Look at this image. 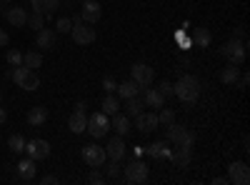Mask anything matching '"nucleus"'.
<instances>
[{
  "instance_id": "1",
  "label": "nucleus",
  "mask_w": 250,
  "mask_h": 185,
  "mask_svg": "<svg viewBox=\"0 0 250 185\" xmlns=\"http://www.w3.org/2000/svg\"><path fill=\"white\" fill-rule=\"evenodd\" d=\"M173 93L185 103V105H193V103L200 98V80L195 75H183L173 85Z\"/></svg>"
},
{
  "instance_id": "2",
  "label": "nucleus",
  "mask_w": 250,
  "mask_h": 185,
  "mask_svg": "<svg viewBox=\"0 0 250 185\" xmlns=\"http://www.w3.org/2000/svg\"><path fill=\"white\" fill-rule=\"evenodd\" d=\"M165 140L175 143V148L193 150V145H195V133L188 130V128H183V125H175V123H170L168 130H165Z\"/></svg>"
},
{
  "instance_id": "3",
  "label": "nucleus",
  "mask_w": 250,
  "mask_h": 185,
  "mask_svg": "<svg viewBox=\"0 0 250 185\" xmlns=\"http://www.w3.org/2000/svg\"><path fill=\"white\" fill-rule=\"evenodd\" d=\"M10 78L15 80V85H18V88H23V90H38V88H40V78H38V73L30 70V68H25V65H18V68L10 73Z\"/></svg>"
},
{
  "instance_id": "4",
  "label": "nucleus",
  "mask_w": 250,
  "mask_h": 185,
  "mask_svg": "<svg viewBox=\"0 0 250 185\" xmlns=\"http://www.w3.org/2000/svg\"><path fill=\"white\" fill-rule=\"evenodd\" d=\"M220 55L228 60V63H233V65H240L243 60H245V43L243 40H238V38H233V40H228V43L220 48Z\"/></svg>"
},
{
  "instance_id": "5",
  "label": "nucleus",
  "mask_w": 250,
  "mask_h": 185,
  "mask_svg": "<svg viewBox=\"0 0 250 185\" xmlns=\"http://www.w3.org/2000/svg\"><path fill=\"white\" fill-rule=\"evenodd\" d=\"M123 180L125 183H145L148 180V165H145L143 160L133 158L128 165L123 168Z\"/></svg>"
},
{
  "instance_id": "6",
  "label": "nucleus",
  "mask_w": 250,
  "mask_h": 185,
  "mask_svg": "<svg viewBox=\"0 0 250 185\" xmlns=\"http://www.w3.org/2000/svg\"><path fill=\"white\" fill-rule=\"evenodd\" d=\"M95 140L98 138H105L108 135V130H110V120H108V115L105 113H93L90 118H88V128H85Z\"/></svg>"
},
{
  "instance_id": "7",
  "label": "nucleus",
  "mask_w": 250,
  "mask_h": 185,
  "mask_svg": "<svg viewBox=\"0 0 250 185\" xmlns=\"http://www.w3.org/2000/svg\"><path fill=\"white\" fill-rule=\"evenodd\" d=\"M228 180H230V185H248L250 183V168H248V163H243V160L230 163V168H228Z\"/></svg>"
},
{
  "instance_id": "8",
  "label": "nucleus",
  "mask_w": 250,
  "mask_h": 185,
  "mask_svg": "<svg viewBox=\"0 0 250 185\" xmlns=\"http://www.w3.org/2000/svg\"><path fill=\"white\" fill-rule=\"evenodd\" d=\"M105 148L95 145V143H90V145H83V160L88 163L90 168H103V163H105Z\"/></svg>"
},
{
  "instance_id": "9",
  "label": "nucleus",
  "mask_w": 250,
  "mask_h": 185,
  "mask_svg": "<svg viewBox=\"0 0 250 185\" xmlns=\"http://www.w3.org/2000/svg\"><path fill=\"white\" fill-rule=\"evenodd\" d=\"M153 78H155L153 68H150V65H145V63H135V65L130 68V80H135L140 88L153 85Z\"/></svg>"
},
{
  "instance_id": "10",
  "label": "nucleus",
  "mask_w": 250,
  "mask_h": 185,
  "mask_svg": "<svg viewBox=\"0 0 250 185\" xmlns=\"http://www.w3.org/2000/svg\"><path fill=\"white\" fill-rule=\"evenodd\" d=\"M25 153H28V158H33L35 163H38V160H45V158L50 155V143L43 140V138H35V140L25 143Z\"/></svg>"
},
{
  "instance_id": "11",
  "label": "nucleus",
  "mask_w": 250,
  "mask_h": 185,
  "mask_svg": "<svg viewBox=\"0 0 250 185\" xmlns=\"http://www.w3.org/2000/svg\"><path fill=\"white\" fill-rule=\"evenodd\" d=\"M68 128H70L75 135L85 133V128H88V115H85V103H83V100L75 105V113H73L70 120H68Z\"/></svg>"
},
{
  "instance_id": "12",
  "label": "nucleus",
  "mask_w": 250,
  "mask_h": 185,
  "mask_svg": "<svg viewBox=\"0 0 250 185\" xmlns=\"http://www.w3.org/2000/svg\"><path fill=\"white\" fill-rule=\"evenodd\" d=\"M70 35H73V40H75L78 45H90V43H95V28H93L90 23L73 25Z\"/></svg>"
},
{
  "instance_id": "13",
  "label": "nucleus",
  "mask_w": 250,
  "mask_h": 185,
  "mask_svg": "<svg viewBox=\"0 0 250 185\" xmlns=\"http://www.w3.org/2000/svg\"><path fill=\"white\" fill-rule=\"evenodd\" d=\"M100 15H103L100 3H95V0H85V3H83V10H80L83 23H90V25H95L98 20H100Z\"/></svg>"
},
{
  "instance_id": "14",
  "label": "nucleus",
  "mask_w": 250,
  "mask_h": 185,
  "mask_svg": "<svg viewBox=\"0 0 250 185\" xmlns=\"http://www.w3.org/2000/svg\"><path fill=\"white\" fill-rule=\"evenodd\" d=\"M140 98H143V103H145V108H155V110H158V108L165 105V95H163L158 88H150V85L143 88V95H140Z\"/></svg>"
},
{
  "instance_id": "15",
  "label": "nucleus",
  "mask_w": 250,
  "mask_h": 185,
  "mask_svg": "<svg viewBox=\"0 0 250 185\" xmlns=\"http://www.w3.org/2000/svg\"><path fill=\"white\" fill-rule=\"evenodd\" d=\"M158 125H160V123H158V115L155 113H138L135 115V128L140 133H153Z\"/></svg>"
},
{
  "instance_id": "16",
  "label": "nucleus",
  "mask_w": 250,
  "mask_h": 185,
  "mask_svg": "<svg viewBox=\"0 0 250 185\" xmlns=\"http://www.w3.org/2000/svg\"><path fill=\"white\" fill-rule=\"evenodd\" d=\"M55 30H50V28H40L38 30V35H35V43H38V48H43V50H53L55 48Z\"/></svg>"
},
{
  "instance_id": "17",
  "label": "nucleus",
  "mask_w": 250,
  "mask_h": 185,
  "mask_svg": "<svg viewBox=\"0 0 250 185\" xmlns=\"http://www.w3.org/2000/svg\"><path fill=\"white\" fill-rule=\"evenodd\" d=\"M125 143H123V135H118V138H113L110 143H108V148H105V155L110 158V160H123L125 158Z\"/></svg>"
},
{
  "instance_id": "18",
  "label": "nucleus",
  "mask_w": 250,
  "mask_h": 185,
  "mask_svg": "<svg viewBox=\"0 0 250 185\" xmlns=\"http://www.w3.org/2000/svg\"><path fill=\"white\" fill-rule=\"evenodd\" d=\"M5 18H8V23L13 25V28H23L25 23H28V13H25V8H8V13H5Z\"/></svg>"
},
{
  "instance_id": "19",
  "label": "nucleus",
  "mask_w": 250,
  "mask_h": 185,
  "mask_svg": "<svg viewBox=\"0 0 250 185\" xmlns=\"http://www.w3.org/2000/svg\"><path fill=\"white\" fill-rule=\"evenodd\" d=\"M145 153H148L150 158H168L170 160V143L168 140H158V143H153V145H148L145 148Z\"/></svg>"
},
{
  "instance_id": "20",
  "label": "nucleus",
  "mask_w": 250,
  "mask_h": 185,
  "mask_svg": "<svg viewBox=\"0 0 250 185\" xmlns=\"http://www.w3.org/2000/svg\"><path fill=\"white\" fill-rule=\"evenodd\" d=\"M190 40H193L198 48H210V43H213V33L208 30V28H193Z\"/></svg>"
},
{
  "instance_id": "21",
  "label": "nucleus",
  "mask_w": 250,
  "mask_h": 185,
  "mask_svg": "<svg viewBox=\"0 0 250 185\" xmlns=\"http://www.w3.org/2000/svg\"><path fill=\"white\" fill-rule=\"evenodd\" d=\"M15 170H18L20 180H33L38 168H35V160H33V158H23V160H20L18 165H15Z\"/></svg>"
},
{
  "instance_id": "22",
  "label": "nucleus",
  "mask_w": 250,
  "mask_h": 185,
  "mask_svg": "<svg viewBox=\"0 0 250 185\" xmlns=\"http://www.w3.org/2000/svg\"><path fill=\"white\" fill-rule=\"evenodd\" d=\"M45 120H48V108L35 105V108H30V110H28V123H30L33 128H40Z\"/></svg>"
},
{
  "instance_id": "23",
  "label": "nucleus",
  "mask_w": 250,
  "mask_h": 185,
  "mask_svg": "<svg viewBox=\"0 0 250 185\" xmlns=\"http://www.w3.org/2000/svg\"><path fill=\"white\" fill-rule=\"evenodd\" d=\"M170 160L175 163L178 168H188L190 165V160H193V150H188V148H175L170 153Z\"/></svg>"
},
{
  "instance_id": "24",
  "label": "nucleus",
  "mask_w": 250,
  "mask_h": 185,
  "mask_svg": "<svg viewBox=\"0 0 250 185\" xmlns=\"http://www.w3.org/2000/svg\"><path fill=\"white\" fill-rule=\"evenodd\" d=\"M238 78H240V68L233 65V63H228V65L220 70V80H223L225 85H235V83H238Z\"/></svg>"
},
{
  "instance_id": "25",
  "label": "nucleus",
  "mask_w": 250,
  "mask_h": 185,
  "mask_svg": "<svg viewBox=\"0 0 250 185\" xmlns=\"http://www.w3.org/2000/svg\"><path fill=\"white\" fill-rule=\"evenodd\" d=\"M30 3H33V8H35L38 13H43L45 18L60 8V0H30Z\"/></svg>"
},
{
  "instance_id": "26",
  "label": "nucleus",
  "mask_w": 250,
  "mask_h": 185,
  "mask_svg": "<svg viewBox=\"0 0 250 185\" xmlns=\"http://www.w3.org/2000/svg\"><path fill=\"white\" fill-rule=\"evenodd\" d=\"M138 90H140V85L135 83V80H125V83H120V85L115 88V93H118L123 100H128V98L138 95Z\"/></svg>"
},
{
  "instance_id": "27",
  "label": "nucleus",
  "mask_w": 250,
  "mask_h": 185,
  "mask_svg": "<svg viewBox=\"0 0 250 185\" xmlns=\"http://www.w3.org/2000/svg\"><path fill=\"white\" fill-rule=\"evenodd\" d=\"M113 128H115L118 135H128V133H130V118L115 113V115H113Z\"/></svg>"
},
{
  "instance_id": "28",
  "label": "nucleus",
  "mask_w": 250,
  "mask_h": 185,
  "mask_svg": "<svg viewBox=\"0 0 250 185\" xmlns=\"http://www.w3.org/2000/svg\"><path fill=\"white\" fill-rule=\"evenodd\" d=\"M143 108H145V103H143L140 95H133V98L125 100V110H128V118H135L138 113H143Z\"/></svg>"
},
{
  "instance_id": "29",
  "label": "nucleus",
  "mask_w": 250,
  "mask_h": 185,
  "mask_svg": "<svg viewBox=\"0 0 250 185\" xmlns=\"http://www.w3.org/2000/svg\"><path fill=\"white\" fill-rule=\"evenodd\" d=\"M23 65L30 68V70H38L40 65H43V55L35 53V50H28V53L23 55Z\"/></svg>"
},
{
  "instance_id": "30",
  "label": "nucleus",
  "mask_w": 250,
  "mask_h": 185,
  "mask_svg": "<svg viewBox=\"0 0 250 185\" xmlns=\"http://www.w3.org/2000/svg\"><path fill=\"white\" fill-rule=\"evenodd\" d=\"M120 110V103H118V98L113 95V93H108L105 98H103V113L105 115H115Z\"/></svg>"
},
{
  "instance_id": "31",
  "label": "nucleus",
  "mask_w": 250,
  "mask_h": 185,
  "mask_svg": "<svg viewBox=\"0 0 250 185\" xmlns=\"http://www.w3.org/2000/svg\"><path fill=\"white\" fill-rule=\"evenodd\" d=\"M25 25H30V28H35V30L45 28V15L38 13V10H33V15H28V23H25Z\"/></svg>"
},
{
  "instance_id": "32",
  "label": "nucleus",
  "mask_w": 250,
  "mask_h": 185,
  "mask_svg": "<svg viewBox=\"0 0 250 185\" xmlns=\"http://www.w3.org/2000/svg\"><path fill=\"white\" fill-rule=\"evenodd\" d=\"M8 145H10V150H13V153H23V150H25V138L15 133V135H10Z\"/></svg>"
},
{
  "instance_id": "33",
  "label": "nucleus",
  "mask_w": 250,
  "mask_h": 185,
  "mask_svg": "<svg viewBox=\"0 0 250 185\" xmlns=\"http://www.w3.org/2000/svg\"><path fill=\"white\" fill-rule=\"evenodd\" d=\"M158 123H163V125H170V123H175V113H173L170 108L163 105V110H160V115H158Z\"/></svg>"
},
{
  "instance_id": "34",
  "label": "nucleus",
  "mask_w": 250,
  "mask_h": 185,
  "mask_svg": "<svg viewBox=\"0 0 250 185\" xmlns=\"http://www.w3.org/2000/svg\"><path fill=\"white\" fill-rule=\"evenodd\" d=\"M120 173H123L120 160H110V165H108V180H118V178H120Z\"/></svg>"
},
{
  "instance_id": "35",
  "label": "nucleus",
  "mask_w": 250,
  "mask_h": 185,
  "mask_svg": "<svg viewBox=\"0 0 250 185\" xmlns=\"http://www.w3.org/2000/svg\"><path fill=\"white\" fill-rule=\"evenodd\" d=\"M8 63L13 65V68H18V65H23V53H20V50H8Z\"/></svg>"
},
{
  "instance_id": "36",
  "label": "nucleus",
  "mask_w": 250,
  "mask_h": 185,
  "mask_svg": "<svg viewBox=\"0 0 250 185\" xmlns=\"http://www.w3.org/2000/svg\"><path fill=\"white\" fill-rule=\"evenodd\" d=\"M70 30H73L70 18H60L58 23H55V33H70Z\"/></svg>"
},
{
  "instance_id": "37",
  "label": "nucleus",
  "mask_w": 250,
  "mask_h": 185,
  "mask_svg": "<svg viewBox=\"0 0 250 185\" xmlns=\"http://www.w3.org/2000/svg\"><path fill=\"white\" fill-rule=\"evenodd\" d=\"M115 88H118L115 78H110V75H105V78H103V90H105V93H115Z\"/></svg>"
},
{
  "instance_id": "38",
  "label": "nucleus",
  "mask_w": 250,
  "mask_h": 185,
  "mask_svg": "<svg viewBox=\"0 0 250 185\" xmlns=\"http://www.w3.org/2000/svg\"><path fill=\"white\" fill-rule=\"evenodd\" d=\"M105 180H108V178H103V175L98 173V168H93V173L88 175V183H90V185H103Z\"/></svg>"
},
{
  "instance_id": "39",
  "label": "nucleus",
  "mask_w": 250,
  "mask_h": 185,
  "mask_svg": "<svg viewBox=\"0 0 250 185\" xmlns=\"http://www.w3.org/2000/svg\"><path fill=\"white\" fill-rule=\"evenodd\" d=\"M158 90H160L165 98H168V95H175V93H173V83H168V80H163V83L158 85Z\"/></svg>"
},
{
  "instance_id": "40",
  "label": "nucleus",
  "mask_w": 250,
  "mask_h": 185,
  "mask_svg": "<svg viewBox=\"0 0 250 185\" xmlns=\"http://www.w3.org/2000/svg\"><path fill=\"white\" fill-rule=\"evenodd\" d=\"M233 38H238V40H243V38H245V25H238V28L233 30Z\"/></svg>"
},
{
  "instance_id": "41",
  "label": "nucleus",
  "mask_w": 250,
  "mask_h": 185,
  "mask_svg": "<svg viewBox=\"0 0 250 185\" xmlns=\"http://www.w3.org/2000/svg\"><path fill=\"white\" fill-rule=\"evenodd\" d=\"M40 183H43V185H53V183H58V178L55 175H43V178H40Z\"/></svg>"
},
{
  "instance_id": "42",
  "label": "nucleus",
  "mask_w": 250,
  "mask_h": 185,
  "mask_svg": "<svg viewBox=\"0 0 250 185\" xmlns=\"http://www.w3.org/2000/svg\"><path fill=\"white\" fill-rule=\"evenodd\" d=\"M8 40H10V38H8V33H5V30H0V48L8 45Z\"/></svg>"
},
{
  "instance_id": "43",
  "label": "nucleus",
  "mask_w": 250,
  "mask_h": 185,
  "mask_svg": "<svg viewBox=\"0 0 250 185\" xmlns=\"http://www.w3.org/2000/svg\"><path fill=\"white\" fill-rule=\"evenodd\" d=\"M213 183H215V185H230V180H228V178H215Z\"/></svg>"
},
{
  "instance_id": "44",
  "label": "nucleus",
  "mask_w": 250,
  "mask_h": 185,
  "mask_svg": "<svg viewBox=\"0 0 250 185\" xmlns=\"http://www.w3.org/2000/svg\"><path fill=\"white\" fill-rule=\"evenodd\" d=\"M5 120H8V113H5L3 108H0V123H5Z\"/></svg>"
},
{
  "instance_id": "45",
  "label": "nucleus",
  "mask_w": 250,
  "mask_h": 185,
  "mask_svg": "<svg viewBox=\"0 0 250 185\" xmlns=\"http://www.w3.org/2000/svg\"><path fill=\"white\" fill-rule=\"evenodd\" d=\"M0 3H10V0H0Z\"/></svg>"
},
{
  "instance_id": "46",
  "label": "nucleus",
  "mask_w": 250,
  "mask_h": 185,
  "mask_svg": "<svg viewBox=\"0 0 250 185\" xmlns=\"http://www.w3.org/2000/svg\"><path fill=\"white\" fill-rule=\"evenodd\" d=\"M0 100H3V95H0Z\"/></svg>"
}]
</instances>
